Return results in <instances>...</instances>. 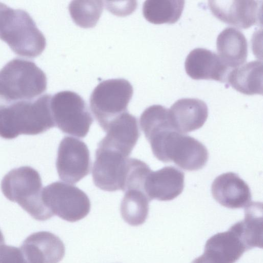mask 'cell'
<instances>
[{
    "instance_id": "14",
    "label": "cell",
    "mask_w": 263,
    "mask_h": 263,
    "mask_svg": "<svg viewBox=\"0 0 263 263\" xmlns=\"http://www.w3.org/2000/svg\"><path fill=\"white\" fill-rule=\"evenodd\" d=\"M20 248L30 263H59L65 252L61 239L48 231L31 234Z\"/></svg>"
},
{
    "instance_id": "16",
    "label": "cell",
    "mask_w": 263,
    "mask_h": 263,
    "mask_svg": "<svg viewBox=\"0 0 263 263\" xmlns=\"http://www.w3.org/2000/svg\"><path fill=\"white\" fill-rule=\"evenodd\" d=\"M184 67L194 80H213L227 82L229 68L215 52L203 48L193 49L187 55Z\"/></svg>"
},
{
    "instance_id": "12",
    "label": "cell",
    "mask_w": 263,
    "mask_h": 263,
    "mask_svg": "<svg viewBox=\"0 0 263 263\" xmlns=\"http://www.w3.org/2000/svg\"><path fill=\"white\" fill-rule=\"evenodd\" d=\"M105 132L106 136L98 145L117 150L127 157L140 136L137 119L127 111L111 121Z\"/></svg>"
},
{
    "instance_id": "3",
    "label": "cell",
    "mask_w": 263,
    "mask_h": 263,
    "mask_svg": "<svg viewBox=\"0 0 263 263\" xmlns=\"http://www.w3.org/2000/svg\"><path fill=\"white\" fill-rule=\"evenodd\" d=\"M0 39L16 54L27 58L40 55L46 39L30 15L0 2Z\"/></svg>"
},
{
    "instance_id": "8",
    "label": "cell",
    "mask_w": 263,
    "mask_h": 263,
    "mask_svg": "<svg viewBox=\"0 0 263 263\" xmlns=\"http://www.w3.org/2000/svg\"><path fill=\"white\" fill-rule=\"evenodd\" d=\"M42 196L53 216L69 222L84 218L90 210V202L86 193L67 183L56 181L48 185L43 189Z\"/></svg>"
},
{
    "instance_id": "1",
    "label": "cell",
    "mask_w": 263,
    "mask_h": 263,
    "mask_svg": "<svg viewBox=\"0 0 263 263\" xmlns=\"http://www.w3.org/2000/svg\"><path fill=\"white\" fill-rule=\"evenodd\" d=\"M50 94L31 100L0 105V137L12 139L20 135H35L54 126Z\"/></svg>"
},
{
    "instance_id": "2",
    "label": "cell",
    "mask_w": 263,
    "mask_h": 263,
    "mask_svg": "<svg viewBox=\"0 0 263 263\" xmlns=\"http://www.w3.org/2000/svg\"><path fill=\"white\" fill-rule=\"evenodd\" d=\"M145 137L154 156L163 162H173L184 170L195 171L208 160V149L202 143L172 127L158 128Z\"/></svg>"
},
{
    "instance_id": "17",
    "label": "cell",
    "mask_w": 263,
    "mask_h": 263,
    "mask_svg": "<svg viewBox=\"0 0 263 263\" xmlns=\"http://www.w3.org/2000/svg\"><path fill=\"white\" fill-rule=\"evenodd\" d=\"M213 198L221 205L232 209L247 206L251 202V190L247 183L233 172L221 174L213 181Z\"/></svg>"
},
{
    "instance_id": "26",
    "label": "cell",
    "mask_w": 263,
    "mask_h": 263,
    "mask_svg": "<svg viewBox=\"0 0 263 263\" xmlns=\"http://www.w3.org/2000/svg\"><path fill=\"white\" fill-rule=\"evenodd\" d=\"M191 263H209L202 255L192 261Z\"/></svg>"
},
{
    "instance_id": "5",
    "label": "cell",
    "mask_w": 263,
    "mask_h": 263,
    "mask_svg": "<svg viewBox=\"0 0 263 263\" xmlns=\"http://www.w3.org/2000/svg\"><path fill=\"white\" fill-rule=\"evenodd\" d=\"M42 187L39 173L28 166L11 170L1 182L4 196L10 201L17 203L39 221H45L53 216L43 202Z\"/></svg>"
},
{
    "instance_id": "24",
    "label": "cell",
    "mask_w": 263,
    "mask_h": 263,
    "mask_svg": "<svg viewBox=\"0 0 263 263\" xmlns=\"http://www.w3.org/2000/svg\"><path fill=\"white\" fill-rule=\"evenodd\" d=\"M69 11L73 22L83 28L96 25L103 9L102 1H73L69 5Z\"/></svg>"
},
{
    "instance_id": "6",
    "label": "cell",
    "mask_w": 263,
    "mask_h": 263,
    "mask_svg": "<svg viewBox=\"0 0 263 263\" xmlns=\"http://www.w3.org/2000/svg\"><path fill=\"white\" fill-rule=\"evenodd\" d=\"M133 93L132 85L124 79L105 80L95 88L90 97V106L103 130L111 121L127 111Z\"/></svg>"
},
{
    "instance_id": "19",
    "label": "cell",
    "mask_w": 263,
    "mask_h": 263,
    "mask_svg": "<svg viewBox=\"0 0 263 263\" xmlns=\"http://www.w3.org/2000/svg\"><path fill=\"white\" fill-rule=\"evenodd\" d=\"M219 57L229 68L239 66L248 56V43L245 35L239 30L227 27L216 40Z\"/></svg>"
},
{
    "instance_id": "13",
    "label": "cell",
    "mask_w": 263,
    "mask_h": 263,
    "mask_svg": "<svg viewBox=\"0 0 263 263\" xmlns=\"http://www.w3.org/2000/svg\"><path fill=\"white\" fill-rule=\"evenodd\" d=\"M183 172L177 167L166 166L151 171L146 177L144 191L150 200L170 201L183 191L184 184Z\"/></svg>"
},
{
    "instance_id": "25",
    "label": "cell",
    "mask_w": 263,
    "mask_h": 263,
    "mask_svg": "<svg viewBox=\"0 0 263 263\" xmlns=\"http://www.w3.org/2000/svg\"><path fill=\"white\" fill-rule=\"evenodd\" d=\"M0 263H29L21 248L0 246Z\"/></svg>"
},
{
    "instance_id": "20",
    "label": "cell",
    "mask_w": 263,
    "mask_h": 263,
    "mask_svg": "<svg viewBox=\"0 0 263 263\" xmlns=\"http://www.w3.org/2000/svg\"><path fill=\"white\" fill-rule=\"evenodd\" d=\"M228 82L237 91L248 95H262V63L252 61L232 69Z\"/></svg>"
},
{
    "instance_id": "27",
    "label": "cell",
    "mask_w": 263,
    "mask_h": 263,
    "mask_svg": "<svg viewBox=\"0 0 263 263\" xmlns=\"http://www.w3.org/2000/svg\"><path fill=\"white\" fill-rule=\"evenodd\" d=\"M5 243V239L4 236L2 232V231L0 230V246L4 244Z\"/></svg>"
},
{
    "instance_id": "23",
    "label": "cell",
    "mask_w": 263,
    "mask_h": 263,
    "mask_svg": "<svg viewBox=\"0 0 263 263\" xmlns=\"http://www.w3.org/2000/svg\"><path fill=\"white\" fill-rule=\"evenodd\" d=\"M184 2L183 0H147L143 5V14L153 24L175 23L182 14Z\"/></svg>"
},
{
    "instance_id": "18",
    "label": "cell",
    "mask_w": 263,
    "mask_h": 263,
    "mask_svg": "<svg viewBox=\"0 0 263 263\" xmlns=\"http://www.w3.org/2000/svg\"><path fill=\"white\" fill-rule=\"evenodd\" d=\"M169 114L174 129L185 134L203 125L208 117V108L201 100L182 98L171 106Z\"/></svg>"
},
{
    "instance_id": "11",
    "label": "cell",
    "mask_w": 263,
    "mask_h": 263,
    "mask_svg": "<svg viewBox=\"0 0 263 263\" xmlns=\"http://www.w3.org/2000/svg\"><path fill=\"white\" fill-rule=\"evenodd\" d=\"M262 1H209L213 15L220 21L241 29L261 24Z\"/></svg>"
},
{
    "instance_id": "21",
    "label": "cell",
    "mask_w": 263,
    "mask_h": 263,
    "mask_svg": "<svg viewBox=\"0 0 263 263\" xmlns=\"http://www.w3.org/2000/svg\"><path fill=\"white\" fill-rule=\"evenodd\" d=\"M262 204L251 202L245 209L243 220L235 223L248 250L262 248Z\"/></svg>"
},
{
    "instance_id": "10",
    "label": "cell",
    "mask_w": 263,
    "mask_h": 263,
    "mask_svg": "<svg viewBox=\"0 0 263 263\" xmlns=\"http://www.w3.org/2000/svg\"><path fill=\"white\" fill-rule=\"evenodd\" d=\"M90 157L87 145L77 138L66 136L58 150L56 167L60 178L74 184L90 172Z\"/></svg>"
},
{
    "instance_id": "7",
    "label": "cell",
    "mask_w": 263,
    "mask_h": 263,
    "mask_svg": "<svg viewBox=\"0 0 263 263\" xmlns=\"http://www.w3.org/2000/svg\"><path fill=\"white\" fill-rule=\"evenodd\" d=\"M50 108L55 125L62 132L79 138L87 135L93 119L78 93L69 90L56 93L51 96Z\"/></svg>"
},
{
    "instance_id": "9",
    "label": "cell",
    "mask_w": 263,
    "mask_h": 263,
    "mask_svg": "<svg viewBox=\"0 0 263 263\" xmlns=\"http://www.w3.org/2000/svg\"><path fill=\"white\" fill-rule=\"evenodd\" d=\"M129 158L117 150L98 145L92 169L95 185L108 192L124 191Z\"/></svg>"
},
{
    "instance_id": "15",
    "label": "cell",
    "mask_w": 263,
    "mask_h": 263,
    "mask_svg": "<svg viewBox=\"0 0 263 263\" xmlns=\"http://www.w3.org/2000/svg\"><path fill=\"white\" fill-rule=\"evenodd\" d=\"M248 251L234 225L206 242L202 254L210 263H235Z\"/></svg>"
},
{
    "instance_id": "4",
    "label": "cell",
    "mask_w": 263,
    "mask_h": 263,
    "mask_svg": "<svg viewBox=\"0 0 263 263\" xmlns=\"http://www.w3.org/2000/svg\"><path fill=\"white\" fill-rule=\"evenodd\" d=\"M47 88V78L34 62L14 59L0 70V105L31 100Z\"/></svg>"
},
{
    "instance_id": "22",
    "label": "cell",
    "mask_w": 263,
    "mask_h": 263,
    "mask_svg": "<svg viewBox=\"0 0 263 263\" xmlns=\"http://www.w3.org/2000/svg\"><path fill=\"white\" fill-rule=\"evenodd\" d=\"M124 192L120 205L122 217L130 226L143 224L148 216L150 200L141 189L132 188Z\"/></svg>"
}]
</instances>
